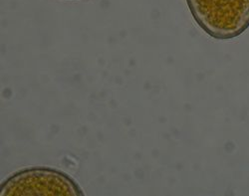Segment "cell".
<instances>
[{
  "instance_id": "2",
  "label": "cell",
  "mask_w": 249,
  "mask_h": 196,
  "mask_svg": "<svg viewBox=\"0 0 249 196\" xmlns=\"http://www.w3.org/2000/svg\"><path fill=\"white\" fill-rule=\"evenodd\" d=\"M1 196H82L84 192L67 173L45 166L29 167L5 179Z\"/></svg>"
},
{
  "instance_id": "1",
  "label": "cell",
  "mask_w": 249,
  "mask_h": 196,
  "mask_svg": "<svg viewBox=\"0 0 249 196\" xmlns=\"http://www.w3.org/2000/svg\"><path fill=\"white\" fill-rule=\"evenodd\" d=\"M199 28L216 40H231L249 28V0H185Z\"/></svg>"
}]
</instances>
